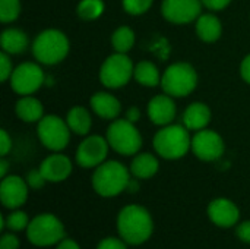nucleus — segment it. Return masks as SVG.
I'll return each instance as SVG.
<instances>
[{
    "mask_svg": "<svg viewBox=\"0 0 250 249\" xmlns=\"http://www.w3.org/2000/svg\"><path fill=\"white\" fill-rule=\"evenodd\" d=\"M117 230L129 247H138L152 236L154 219L144 205L129 204L117 214Z\"/></svg>",
    "mask_w": 250,
    "mask_h": 249,
    "instance_id": "nucleus-1",
    "label": "nucleus"
},
{
    "mask_svg": "<svg viewBox=\"0 0 250 249\" xmlns=\"http://www.w3.org/2000/svg\"><path fill=\"white\" fill-rule=\"evenodd\" d=\"M130 170L120 161L105 160L95 167L91 183L94 191L103 198H114L127 191L130 182Z\"/></svg>",
    "mask_w": 250,
    "mask_h": 249,
    "instance_id": "nucleus-2",
    "label": "nucleus"
},
{
    "mask_svg": "<svg viewBox=\"0 0 250 249\" xmlns=\"http://www.w3.org/2000/svg\"><path fill=\"white\" fill-rule=\"evenodd\" d=\"M154 150L164 160L183 158L192 148V136L189 129L182 123H170L161 126L154 136Z\"/></svg>",
    "mask_w": 250,
    "mask_h": 249,
    "instance_id": "nucleus-3",
    "label": "nucleus"
},
{
    "mask_svg": "<svg viewBox=\"0 0 250 249\" xmlns=\"http://www.w3.org/2000/svg\"><path fill=\"white\" fill-rule=\"evenodd\" d=\"M70 50L69 38L64 32L50 28L41 31L32 43V54L41 65L53 66L66 59Z\"/></svg>",
    "mask_w": 250,
    "mask_h": 249,
    "instance_id": "nucleus-4",
    "label": "nucleus"
},
{
    "mask_svg": "<svg viewBox=\"0 0 250 249\" xmlns=\"http://www.w3.org/2000/svg\"><path fill=\"white\" fill-rule=\"evenodd\" d=\"M25 232L29 244L38 248L56 247L62 239L66 238L64 225L51 213H41L31 219Z\"/></svg>",
    "mask_w": 250,
    "mask_h": 249,
    "instance_id": "nucleus-5",
    "label": "nucleus"
},
{
    "mask_svg": "<svg viewBox=\"0 0 250 249\" xmlns=\"http://www.w3.org/2000/svg\"><path fill=\"white\" fill-rule=\"evenodd\" d=\"M198 85V72L188 62H176L170 65L161 78V88L173 98L188 97Z\"/></svg>",
    "mask_w": 250,
    "mask_h": 249,
    "instance_id": "nucleus-6",
    "label": "nucleus"
},
{
    "mask_svg": "<svg viewBox=\"0 0 250 249\" xmlns=\"http://www.w3.org/2000/svg\"><path fill=\"white\" fill-rule=\"evenodd\" d=\"M105 138L110 148L120 156H135L142 148V135L135 123L127 119L111 120Z\"/></svg>",
    "mask_w": 250,
    "mask_h": 249,
    "instance_id": "nucleus-7",
    "label": "nucleus"
},
{
    "mask_svg": "<svg viewBox=\"0 0 250 249\" xmlns=\"http://www.w3.org/2000/svg\"><path fill=\"white\" fill-rule=\"evenodd\" d=\"M135 65L125 53L110 54L100 68V82L110 90H117L129 84L133 78Z\"/></svg>",
    "mask_w": 250,
    "mask_h": 249,
    "instance_id": "nucleus-8",
    "label": "nucleus"
},
{
    "mask_svg": "<svg viewBox=\"0 0 250 249\" xmlns=\"http://www.w3.org/2000/svg\"><path fill=\"white\" fill-rule=\"evenodd\" d=\"M70 128L66 119L56 114H45L37 125V135L42 147L53 153L63 151L70 141Z\"/></svg>",
    "mask_w": 250,
    "mask_h": 249,
    "instance_id": "nucleus-9",
    "label": "nucleus"
},
{
    "mask_svg": "<svg viewBox=\"0 0 250 249\" xmlns=\"http://www.w3.org/2000/svg\"><path fill=\"white\" fill-rule=\"evenodd\" d=\"M9 81H10V88L16 94L32 95L42 87L45 81V75L38 63L23 62L13 69V73Z\"/></svg>",
    "mask_w": 250,
    "mask_h": 249,
    "instance_id": "nucleus-10",
    "label": "nucleus"
},
{
    "mask_svg": "<svg viewBox=\"0 0 250 249\" xmlns=\"http://www.w3.org/2000/svg\"><path fill=\"white\" fill-rule=\"evenodd\" d=\"M108 150L110 144L107 138L101 135H86L76 148L75 160L79 167L95 169L107 160Z\"/></svg>",
    "mask_w": 250,
    "mask_h": 249,
    "instance_id": "nucleus-11",
    "label": "nucleus"
},
{
    "mask_svg": "<svg viewBox=\"0 0 250 249\" xmlns=\"http://www.w3.org/2000/svg\"><path fill=\"white\" fill-rule=\"evenodd\" d=\"M190 151L196 158L202 161H217L223 157L226 151V142L223 136L212 129H201L196 131L192 136V148Z\"/></svg>",
    "mask_w": 250,
    "mask_h": 249,
    "instance_id": "nucleus-12",
    "label": "nucleus"
},
{
    "mask_svg": "<svg viewBox=\"0 0 250 249\" xmlns=\"http://www.w3.org/2000/svg\"><path fill=\"white\" fill-rule=\"evenodd\" d=\"M202 0H163L161 15L176 25L195 22L202 15Z\"/></svg>",
    "mask_w": 250,
    "mask_h": 249,
    "instance_id": "nucleus-13",
    "label": "nucleus"
},
{
    "mask_svg": "<svg viewBox=\"0 0 250 249\" xmlns=\"http://www.w3.org/2000/svg\"><path fill=\"white\" fill-rule=\"evenodd\" d=\"M29 194V186L26 181L18 175H9L1 179L0 183V201L4 208L16 210L21 208Z\"/></svg>",
    "mask_w": 250,
    "mask_h": 249,
    "instance_id": "nucleus-14",
    "label": "nucleus"
},
{
    "mask_svg": "<svg viewBox=\"0 0 250 249\" xmlns=\"http://www.w3.org/2000/svg\"><path fill=\"white\" fill-rule=\"evenodd\" d=\"M208 219L218 227L230 229L239 225L240 210L229 198H215L207 207Z\"/></svg>",
    "mask_w": 250,
    "mask_h": 249,
    "instance_id": "nucleus-15",
    "label": "nucleus"
},
{
    "mask_svg": "<svg viewBox=\"0 0 250 249\" xmlns=\"http://www.w3.org/2000/svg\"><path fill=\"white\" fill-rule=\"evenodd\" d=\"M146 113L149 120L157 126H167L176 119L177 107L174 98L168 94H158L148 101Z\"/></svg>",
    "mask_w": 250,
    "mask_h": 249,
    "instance_id": "nucleus-16",
    "label": "nucleus"
},
{
    "mask_svg": "<svg viewBox=\"0 0 250 249\" xmlns=\"http://www.w3.org/2000/svg\"><path fill=\"white\" fill-rule=\"evenodd\" d=\"M38 169L41 170L47 182L59 183L66 181L72 175L73 164L67 156L62 153H53L41 161Z\"/></svg>",
    "mask_w": 250,
    "mask_h": 249,
    "instance_id": "nucleus-17",
    "label": "nucleus"
},
{
    "mask_svg": "<svg viewBox=\"0 0 250 249\" xmlns=\"http://www.w3.org/2000/svg\"><path fill=\"white\" fill-rule=\"evenodd\" d=\"M91 110L104 120H116L122 113V103L110 92L98 91L89 98Z\"/></svg>",
    "mask_w": 250,
    "mask_h": 249,
    "instance_id": "nucleus-18",
    "label": "nucleus"
},
{
    "mask_svg": "<svg viewBox=\"0 0 250 249\" xmlns=\"http://www.w3.org/2000/svg\"><path fill=\"white\" fill-rule=\"evenodd\" d=\"M211 119H212V113H211L209 106L201 101H195L189 104L186 110L183 112L182 122L189 131L196 132V131L205 129L209 125Z\"/></svg>",
    "mask_w": 250,
    "mask_h": 249,
    "instance_id": "nucleus-19",
    "label": "nucleus"
},
{
    "mask_svg": "<svg viewBox=\"0 0 250 249\" xmlns=\"http://www.w3.org/2000/svg\"><path fill=\"white\" fill-rule=\"evenodd\" d=\"M195 31L204 43H215L223 34V23L214 13H202L195 21Z\"/></svg>",
    "mask_w": 250,
    "mask_h": 249,
    "instance_id": "nucleus-20",
    "label": "nucleus"
},
{
    "mask_svg": "<svg viewBox=\"0 0 250 249\" xmlns=\"http://www.w3.org/2000/svg\"><path fill=\"white\" fill-rule=\"evenodd\" d=\"M133 178L139 181H146L154 178L160 170L158 158L151 153H138L133 156V160L129 167Z\"/></svg>",
    "mask_w": 250,
    "mask_h": 249,
    "instance_id": "nucleus-21",
    "label": "nucleus"
},
{
    "mask_svg": "<svg viewBox=\"0 0 250 249\" xmlns=\"http://www.w3.org/2000/svg\"><path fill=\"white\" fill-rule=\"evenodd\" d=\"M15 112L25 123H38L45 116L41 101L32 95H21L15 104Z\"/></svg>",
    "mask_w": 250,
    "mask_h": 249,
    "instance_id": "nucleus-22",
    "label": "nucleus"
},
{
    "mask_svg": "<svg viewBox=\"0 0 250 249\" xmlns=\"http://www.w3.org/2000/svg\"><path fill=\"white\" fill-rule=\"evenodd\" d=\"M0 45H1V51H6L10 56L21 54L28 48L29 38L28 34L19 28H6L1 31Z\"/></svg>",
    "mask_w": 250,
    "mask_h": 249,
    "instance_id": "nucleus-23",
    "label": "nucleus"
},
{
    "mask_svg": "<svg viewBox=\"0 0 250 249\" xmlns=\"http://www.w3.org/2000/svg\"><path fill=\"white\" fill-rule=\"evenodd\" d=\"M66 122L73 134L79 136H86L92 126V116L86 107L73 106L66 114Z\"/></svg>",
    "mask_w": 250,
    "mask_h": 249,
    "instance_id": "nucleus-24",
    "label": "nucleus"
},
{
    "mask_svg": "<svg viewBox=\"0 0 250 249\" xmlns=\"http://www.w3.org/2000/svg\"><path fill=\"white\" fill-rule=\"evenodd\" d=\"M133 78H135V81L139 85L148 87V88H154L157 85H161L163 73L158 70V68L152 62L142 60V62L135 65Z\"/></svg>",
    "mask_w": 250,
    "mask_h": 249,
    "instance_id": "nucleus-25",
    "label": "nucleus"
},
{
    "mask_svg": "<svg viewBox=\"0 0 250 249\" xmlns=\"http://www.w3.org/2000/svg\"><path fill=\"white\" fill-rule=\"evenodd\" d=\"M135 32L130 26L127 25H122L119 28L114 29V32L111 34V45H113V50L116 53H125L127 54L133 45H135Z\"/></svg>",
    "mask_w": 250,
    "mask_h": 249,
    "instance_id": "nucleus-26",
    "label": "nucleus"
},
{
    "mask_svg": "<svg viewBox=\"0 0 250 249\" xmlns=\"http://www.w3.org/2000/svg\"><path fill=\"white\" fill-rule=\"evenodd\" d=\"M31 219L28 217V214L25 211H22L21 208L16 210H10V213L7 216L1 217V229L3 230H9L13 233H19L28 229Z\"/></svg>",
    "mask_w": 250,
    "mask_h": 249,
    "instance_id": "nucleus-27",
    "label": "nucleus"
},
{
    "mask_svg": "<svg viewBox=\"0 0 250 249\" xmlns=\"http://www.w3.org/2000/svg\"><path fill=\"white\" fill-rule=\"evenodd\" d=\"M104 0H81L76 6V13L82 21H95L104 13Z\"/></svg>",
    "mask_w": 250,
    "mask_h": 249,
    "instance_id": "nucleus-28",
    "label": "nucleus"
},
{
    "mask_svg": "<svg viewBox=\"0 0 250 249\" xmlns=\"http://www.w3.org/2000/svg\"><path fill=\"white\" fill-rule=\"evenodd\" d=\"M21 0H0V21L10 23L19 18Z\"/></svg>",
    "mask_w": 250,
    "mask_h": 249,
    "instance_id": "nucleus-29",
    "label": "nucleus"
},
{
    "mask_svg": "<svg viewBox=\"0 0 250 249\" xmlns=\"http://www.w3.org/2000/svg\"><path fill=\"white\" fill-rule=\"evenodd\" d=\"M152 3L154 0H122V6L125 12L132 16H139L146 13L151 9Z\"/></svg>",
    "mask_w": 250,
    "mask_h": 249,
    "instance_id": "nucleus-30",
    "label": "nucleus"
},
{
    "mask_svg": "<svg viewBox=\"0 0 250 249\" xmlns=\"http://www.w3.org/2000/svg\"><path fill=\"white\" fill-rule=\"evenodd\" d=\"M13 63L10 60V54H7L6 51L0 53V81L6 82L10 79L12 73H13Z\"/></svg>",
    "mask_w": 250,
    "mask_h": 249,
    "instance_id": "nucleus-31",
    "label": "nucleus"
},
{
    "mask_svg": "<svg viewBox=\"0 0 250 249\" xmlns=\"http://www.w3.org/2000/svg\"><path fill=\"white\" fill-rule=\"evenodd\" d=\"M25 181H26V183H28V186L31 188V189H41V188H44V185L47 183V179L44 178V175L41 173V170L40 169H32V170H29L28 172V175H26V178H25Z\"/></svg>",
    "mask_w": 250,
    "mask_h": 249,
    "instance_id": "nucleus-32",
    "label": "nucleus"
},
{
    "mask_svg": "<svg viewBox=\"0 0 250 249\" xmlns=\"http://www.w3.org/2000/svg\"><path fill=\"white\" fill-rule=\"evenodd\" d=\"M127 244L119 236H108V238H104L98 242L97 249H127Z\"/></svg>",
    "mask_w": 250,
    "mask_h": 249,
    "instance_id": "nucleus-33",
    "label": "nucleus"
},
{
    "mask_svg": "<svg viewBox=\"0 0 250 249\" xmlns=\"http://www.w3.org/2000/svg\"><path fill=\"white\" fill-rule=\"evenodd\" d=\"M19 239L13 232H6L0 238V249H19Z\"/></svg>",
    "mask_w": 250,
    "mask_h": 249,
    "instance_id": "nucleus-34",
    "label": "nucleus"
},
{
    "mask_svg": "<svg viewBox=\"0 0 250 249\" xmlns=\"http://www.w3.org/2000/svg\"><path fill=\"white\" fill-rule=\"evenodd\" d=\"M236 235H237V238H239L243 244L250 245V220L240 222V223L236 226Z\"/></svg>",
    "mask_w": 250,
    "mask_h": 249,
    "instance_id": "nucleus-35",
    "label": "nucleus"
},
{
    "mask_svg": "<svg viewBox=\"0 0 250 249\" xmlns=\"http://www.w3.org/2000/svg\"><path fill=\"white\" fill-rule=\"evenodd\" d=\"M12 150V138L6 132V129H0V156L6 157Z\"/></svg>",
    "mask_w": 250,
    "mask_h": 249,
    "instance_id": "nucleus-36",
    "label": "nucleus"
},
{
    "mask_svg": "<svg viewBox=\"0 0 250 249\" xmlns=\"http://www.w3.org/2000/svg\"><path fill=\"white\" fill-rule=\"evenodd\" d=\"M231 1L233 0H202V4L212 12H218V10L226 9Z\"/></svg>",
    "mask_w": 250,
    "mask_h": 249,
    "instance_id": "nucleus-37",
    "label": "nucleus"
},
{
    "mask_svg": "<svg viewBox=\"0 0 250 249\" xmlns=\"http://www.w3.org/2000/svg\"><path fill=\"white\" fill-rule=\"evenodd\" d=\"M240 76L246 84L250 85V53L240 63Z\"/></svg>",
    "mask_w": 250,
    "mask_h": 249,
    "instance_id": "nucleus-38",
    "label": "nucleus"
},
{
    "mask_svg": "<svg viewBox=\"0 0 250 249\" xmlns=\"http://www.w3.org/2000/svg\"><path fill=\"white\" fill-rule=\"evenodd\" d=\"M56 249H81L79 244L75 241V239H70V238H64L62 239L57 245Z\"/></svg>",
    "mask_w": 250,
    "mask_h": 249,
    "instance_id": "nucleus-39",
    "label": "nucleus"
},
{
    "mask_svg": "<svg viewBox=\"0 0 250 249\" xmlns=\"http://www.w3.org/2000/svg\"><path fill=\"white\" fill-rule=\"evenodd\" d=\"M139 117H141V112H139V109L136 106H132L127 110V113H126V119L130 120V122H133V123H136L139 120Z\"/></svg>",
    "mask_w": 250,
    "mask_h": 249,
    "instance_id": "nucleus-40",
    "label": "nucleus"
},
{
    "mask_svg": "<svg viewBox=\"0 0 250 249\" xmlns=\"http://www.w3.org/2000/svg\"><path fill=\"white\" fill-rule=\"evenodd\" d=\"M7 170H9V163L4 157H1L0 160V178H6L7 176Z\"/></svg>",
    "mask_w": 250,
    "mask_h": 249,
    "instance_id": "nucleus-41",
    "label": "nucleus"
}]
</instances>
